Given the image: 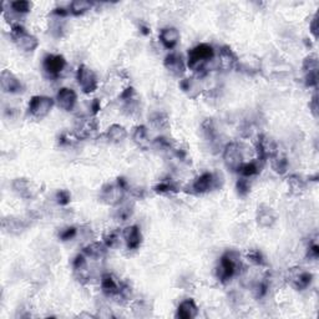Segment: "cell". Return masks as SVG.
<instances>
[{
	"instance_id": "obj_6",
	"label": "cell",
	"mask_w": 319,
	"mask_h": 319,
	"mask_svg": "<svg viewBox=\"0 0 319 319\" xmlns=\"http://www.w3.org/2000/svg\"><path fill=\"white\" fill-rule=\"evenodd\" d=\"M224 162L231 171H238L243 164V155H242L241 146L237 142H230L224 148Z\"/></svg>"
},
{
	"instance_id": "obj_40",
	"label": "cell",
	"mask_w": 319,
	"mask_h": 319,
	"mask_svg": "<svg viewBox=\"0 0 319 319\" xmlns=\"http://www.w3.org/2000/svg\"><path fill=\"white\" fill-rule=\"evenodd\" d=\"M55 200H56V202L59 203L60 206H67L70 203V201H71L70 192H69L68 189H59V191L56 192Z\"/></svg>"
},
{
	"instance_id": "obj_8",
	"label": "cell",
	"mask_w": 319,
	"mask_h": 319,
	"mask_svg": "<svg viewBox=\"0 0 319 319\" xmlns=\"http://www.w3.org/2000/svg\"><path fill=\"white\" fill-rule=\"evenodd\" d=\"M67 68V60L60 54H48L43 60V69L46 75L56 78Z\"/></svg>"
},
{
	"instance_id": "obj_17",
	"label": "cell",
	"mask_w": 319,
	"mask_h": 319,
	"mask_svg": "<svg viewBox=\"0 0 319 319\" xmlns=\"http://www.w3.org/2000/svg\"><path fill=\"white\" fill-rule=\"evenodd\" d=\"M121 285L122 284L112 274L106 273L101 277V291L106 297H119Z\"/></svg>"
},
{
	"instance_id": "obj_42",
	"label": "cell",
	"mask_w": 319,
	"mask_h": 319,
	"mask_svg": "<svg viewBox=\"0 0 319 319\" xmlns=\"http://www.w3.org/2000/svg\"><path fill=\"white\" fill-rule=\"evenodd\" d=\"M76 233H78V230L75 227H68L60 232L59 237L61 238V241H70V239L76 237Z\"/></svg>"
},
{
	"instance_id": "obj_37",
	"label": "cell",
	"mask_w": 319,
	"mask_h": 319,
	"mask_svg": "<svg viewBox=\"0 0 319 319\" xmlns=\"http://www.w3.org/2000/svg\"><path fill=\"white\" fill-rule=\"evenodd\" d=\"M133 211H134L133 207H131L130 205L120 206V207L116 210V212H115V218L120 222L127 221V219L131 217V214H133Z\"/></svg>"
},
{
	"instance_id": "obj_23",
	"label": "cell",
	"mask_w": 319,
	"mask_h": 319,
	"mask_svg": "<svg viewBox=\"0 0 319 319\" xmlns=\"http://www.w3.org/2000/svg\"><path fill=\"white\" fill-rule=\"evenodd\" d=\"M73 268L76 278H78L80 282L85 283L89 280V269H87L86 256L85 254L76 256L75 260H74L73 262Z\"/></svg>"
},
{
	"instance_id": "obj_43",
	"label": "cell",
	"mask_w": 319,
	"mask_h": 319,
	"mask_svg": "<svg viewBox=\"0 0 319 319\" xmlns=\"http://www.w3.org/2000/svg\"><path fill=\"white\" fill-rule=\"evenodd\" d=\"M318 84V71L315 73H308L306 74V85L307 86H317Z\"/></svg>"
},
{
	"instance_id": "obj_18",
	"label": "cell",
	"mask_w": 319,
	"mask_h": 319,
	"mask_svg": "<svg viewBox=\"0 0 319 319\" xmlns=\"http://www.w3.org/2000/svg\"><path fill=\"white\" fill-rule=\"evenodd\" d=\"M238 64V59L232 49L224 46L218 53V68L225 71H230L235 69Z\"/></svg>"
},
{
	"instance_id": "obj_11",
	"label": "cell",
	"mask_w": 319,
	"mask_h": 319,
	"mask_svg": "<svg viewBox=\"0 0 319 319\" xmlns=\"http://www.w3.org/2000/svg\"><path fill=\"white\" fill-rule=\"evenodd\" d=\"M0 86L7 93H19L23 91V84L10 70H3L0 74Z\"/></svg>"
},
{
	"instance_id": "obj_33",
	"label": "cell",
	"mask_w": 319,
	"mask_h": 319,
	"mask_svg": "<svg viewBox=\"0 0 319 319\" xmlns=\"http://www.w3.org/2000/svg\"><path fill=\"white\" fill-rule=\"evenodd\" d=\"M10 8L16 14H26L31 9V3L27 0H16V2L10 3Z\"/></svg>"
},
{
	"instance_id": "obj_30",
	"label": "cell",
	"mask_w": 319,
	"mask_h": 319,
	"mask_svg": "<svg viewBox=\"0 0 319 319\" xmlns=\"http://www.w3.org/2000/svg\"><path fill=\"white\" fill-rule=\"evenodd\" d=\"M271 164H272V169H273L277 173L283 175V173L287 172L288 160L285 158L284 156H280L279 152L271 158Z\"/></svg>"
},
{
	"instance_id": "obj_28",
	"label": "cell",
	"mask_w": 319,
	"mask_h": 319,
	"mask_svg": "<svg viewBox=\"0 0 319 319\" xmlns=\"http://www.w3.org/2000/svg\"><path fill=\"white\" fill-rule=\"evenodd\" d=\"M92 8V3L87 2V0H75V2L70 3L69 7V12L73 15H82L84 13L89 12Z\"/></svg>"
},
{
	"instance_id": "obj_2",
	"label": "cell",
	"mask_w": 319,
	"mask_h": 319,
	"mask_svg": "<svg viewBox=\"0 0 319 319\" xmlns=\"http://www.w3.org/2000/svg\"><path fill=\"white\" fill-rule=\"evenodd\" d=\"M241 267L238 254L236 252H227L219 260L218 266L216 269V276L221 282H227L231 278H233L237 273L238 268Z\"/></svg>"
},
{
	"instance_id": "obj_27",
	"label": "cell",
	"mask_w": 319,
	"mask_h": 319,
	"mask_svg": "<svg viewBox=\"0 0 319 319\" xmlns=\"http://www.w3.org/2000/svg\"><path fill=\"white\" fill-rule=\"evenodd\" d=\"M133 140L136 145H139L140 147H145L148 144V133L146 126L140 125L136 126L134 129L133 133Z\"/></svg>"
},
{
	"instance_id": "obj_3",
	"label": "cell",
	"mask_w": 319,
	"mask_h": 319,
	"mask_svg": "<svg viewBox=\"0 0 319 319\" xmlns=\"http://www.w3.org/2000/svg\"><path fill=\"white\" fill-rule=\"evenodd\" d=\"M10 37L16 46L24 51H34L39 46V40L37 37L27 33L20 24H14L10 30Z\"/></svg>"
},
{
	"instance_id": "obj_26",
	"label": "cell",
	"mask_w": 319,
	"mask_h": 319,
	"mask_svg": "<svg viewBox=\"0 0 319 319\" xmlns=\"http://www.w3.org/2000/svg\"><path fill=\"white\" fill-rule=\"evenodd\" d=\"M288 188L293 195H299L306 189V182L303 178L298 175H292L287 178Z\"/></svg>"
},
{
	"instance_id": "obj_13",
	"label": "cell",
	"mask_w": 319,
	"mask_h": 319,
	"mask_svg": "<svg viewBox=\"0 0 319 319\" xmlns=\"http://www.w3.org/2000/svg\"><path fill=\"white\" fill-rule=\"evenodd\" d=\"M78 101V95L70 87H61L56 93V103L60 109L65 111H71L76 105Z\"/></svg>"
},
{
	"instance_id": "obj_24",
	"label": "cell",
	"mask_w": 319,
	"mask_h": 319,
	"mask_svg": "<svg viewBox=\"0 0 319 319\" xmlns=\"http://www.w3.org/2000/svg\"><path fill=\"white\" fill-rule=\"evenodd\" d=\"M127 135V130L122 125H119V123H114L106 130L107 140L115 142V144H119V142H122L123 140H126Z\"/></svg>"
},
{
	"instance_id": "obj_9",
	"label": "cell",
	"mask_w": 319,
	"mask_h": 319,
	"mask_svg": "<svg viewBox=\"0 0 319 319\" xmlns=\"http://www.w3.org/2000/svg\"><path fill=\"white\" fill-rule=\"evenodd\" d=\"M313 276L304 268H292L288 272V282L297 291H303L309 287Z\"/></svg>"
},
{
	"instance_id": "obj_39",
	"label": "cell",
	"mask_w": 319,
	"mask_h": 319,
	"mask_svg": "<svg viewBox=\"0 0 319 319\" xmlns=\"http://www.w3.org/2000/svg\"><path fill=\"white\" fill-rule=\"evenodd\" d=\"M267 292H268V283L266 280H261V282H257L253 287V293L257 298H263L266 296Z\"/></svg>"
},
{
	"instance_id": "obj_15",
	"label": "cell",
	"mask_w": 319,
	"mask_h": 319,
	"mask_svg": "<svg viewBox=\"0 0 319 319\" xmlns=\"http://www.w3.org/2000/svg\"><path fill=\"white\" fill-rule=\"evenodd\" d=\"M164 65L166 70H169L175 76H182L186 71L185 61H183L182 56L177 53H171L167 55L165 57Z\"/></svg>"
},
{
	"instance_id": "obj_12",
	"label": "cell",
	"mask_w": 319,
	"mask_h": 319,
	"mask_svg": "<svg viewBox=\"0 0 319 319\" xmlns=\"http://www.w3.org/2000/svg\"><path fill=\"white\" fill-rule=\"evenodd\" d=\"M256 148H257L258 155H260V157L262 160L272 158L278 153V147H277V144L274 142V140L266 136V135H261L258 137Z\"/></svg>"
},
{
	"instance_id": "obj_14",
	"label": "cell",
	"mask_w": 319,
	"mask_h": 319,
	"mask_svg": "<svg viewBox=\"0 0 319 319\" xmlns=\"http://www.w3.org/2000/svg\"><path fill=\"white\" fill-rule=\"evenodd\" d=\"M258 226L262 228H269L273 226L277 221V213L272 207L267 205H261L257 208V214H256Z\"/></svg>"
},
{
	"instance_id": "obj_5",
	"label": "cell",
	"mask_w": 319,
	"mask_h": 319,
	"mask_svg": "<svg viewBox=\"0 0 319 319\" xmlns=\"http://www.w3.org/2000/svg\"><path fill=\"white\" fill-rule=\"evenodd\" d=\"M76 80H78L79 86L85 93H92L96 91L99 86L98 78H96L95 73L86 65H80L76 73Z\"/></svg>"
},
{
	"instance_id": "obj_34",
	"label": "cell",
	"mask_w": 319,
	"mask_h": 319,
	"mask_svg": "<svg viewBox=\"0 0 319 319\" xmlns=\"http://www.w3.org/2000/svg\"><path fill=\"white\" fill-rule=\"evenodd\" d=\"M247 260L254 266H266V260L258 249H249L247 252Z\"/></svg>"
},
{
	"instance_id": "obj_45",
	"label": "cell",
	"mask_w": 319,
	"mask_h": 319,
	"mask_svg": "<svg viewBox=\"0 0 319 319\" xmlns=\"http://www.w3.org/2000/svg\"><path fill=\"white\" fill-rule=\"evenodd\" d=\"M309 107H310V110H312V114L314 115L315 117H317L318 116V98H317V95H313L312 100H310V103H309Z\"/></svg>"
},
{
	"instance_id": "obj_10",
	"label": "cell",
	"mask_w": 319,
	"mask_h": 319,
	"mask_svg": "<svg viewBox=\"0 0 319 319\" xmlns=\"http://www.w3.org/2000/svg\"><path fill=\"white\" fill-rule=\"evenodd\" d=\"M12 187L13 191L21 199L30 200L38 195L37 185L27 178H15L13 181Z\"/></svg>"
},
{
	"instance_id": "obj_36",
	"label": "cell",
	"mask_w": 319,
	"mask_h": 319,
	"mask_svg": "<svg viewBox=\"0 0 319 319\" xmlns=\"http://www.w3.org/2000/svg\"><path fill=\"white\" fill-rule=\"evenodd\" d=\"M303 70L304 73H315L318 71V57L317 55H309L304 59L303 61Z\"/></svg>"
},
{
	"instance_id": "obj_16",
	"label": "cell",
	"mask_w": 319,
	"mask_h": 319,
	"mask_svg": "<svg viewBox=\"0 0 319 319\" xmlns=\"http://www.w3.org/2000/svg\"><path fill=\"white\" fill-rule=\"evenodd\" d=\"M216 176L212 172H205L195 180L192 188L196 194H206L216 187Z\"/></svg>"
},
{
	"instance_id": "obj_32",
	"label": "cell",
	"mask_w": 319,
	"mask_h": 319,
	"mask_svg": "<svg viewBox=\"0 0 319 319\" xmlns=\"http://www.w3.org/2000/svg\"><path fill=\"white\" fill-rule=\"evenodd\" d=\"M104 243L107 248H116L120 244V232L119 231H110L104 236Z\"/></svg>"
},
{
	"instance_id": "obj_22",
	"label": "cell",
	"mask_w": 319,
	"mask_h": 319,
	"mask_svg": "<svg viewBox=\"0 0 319 319\" xmlns=\"http://www.w3.org/2000/svg\"><path fill=\"white\" fill-rule=\"evenodd\" d=\"M160 41L166 49H173L180 41V31L176 27H165L160 31Z\"/></svg>"
},
{
	"instance_id": "obj_41",
	"label": "cell",
	"mask_w": 319,
	"mask_h": 319,
	"mask_svg": "<svg viewBox=\"0 0 319 319\" xmlns=\"http://www.w3.org/2000/svg\"><path fill=\"white\" fill-rule=\"evenodd\" d=\"M155 191L157 194H169V192H175L176 187L170 181H164V182H160L157 186H155Z\"/></svg>"
},
{
	"instance_id": "obj_19",
	"label": "cell",
	"mask_w": 319,
	"mask_h": 319,
	"mask_svg": "<svg viewBox=\"0 0 319 319\" xmlns=\"http://www.w3.org/2000/svg\"><path fill=\"white\" fill-rule=\"evenodd\" d=\"M122 237L125 239L126 246L129 249H137L141 246L142 242V235L141 231L137 226H129L123 230Z\"/></svg>"
},
{
	"instance_id": "obj_35",
	"label": "cell",
	"mask_w": 319,
	"mask_h": 319,
	"mask_svg": "<svg viewBox=\"0 0 319 319\" xmlns=\"http://www.w3.org/2000/svg\"><path fill=\"white\" fill-rule=\"evenodd\" d=\"M151 123L155 126L156 129H166L169 126V119L164 112H156L151 116Z\"/></svg>"
},
{
	"instance_id": "obj_1",
	"label": "cell",
	"mask_w": 319,
	"mask_h": 319,
	"mask_svg": "<svg viewBox=\"0 0 319 319\" xmlns=\"http://www.w3.org/2000/svg\"><path fill=\"white\" fill-rule=\"evenodd\" d=\"M214 59V49L210 44H199L188 51L187 67L191 70L205 73L207 64Z\"/></svg>"
},
{
	"instance_id": "obj_7",
	"label": "cell",
	"mask_w": 319,
	"mask_h": 319,
	"mask_svg": "<svg viewBox=\"0 0 319 319\" xmlns=\"http://www.w3.org/2000/svg\"><path fill=\"white\" fill-rule=\"evenodd\" d=\"M123 195H125V187H122L119 182L116 183H107L101 188L100 200L105 205L115 206L119 205L122 201Z\"/></svg>"
},
{
	"instance_id": "obj_46",
	"label": "cell",
	"mask_w": 319,
	"mask_h": 319,
	"mask_svg": "<svg viewBox=\"0 0 319 319\" xmlns=\"http://www.w3.org/2000/svg\"><path fill=\"white\" fill-rule=\"evenodd\" d=\"M310 33H312L313 35H314V38L318 37V16L315 15L314 18H313L312 23H310Z\"/></svg>"
},
{
	"instance_id": "obj_44",
	"label": "cell",
	"mask_w": 319,
	"mask_h": 319,
	"mask_svg": "<svg viewBox=\"0 0 319 319\" xmlns=\"http://www.w3.org/2000/svg\"><path fill=\"white\" fill-rule=\"evenodd\" d=\"M318 256H319V247H318V244L313 243L312 246H309V248H308V257L314 258V260H317Z\"/></svg>"
},
{
	"instance_id": "obj_20",
	"label": "cell",
	"mask_w": 319,
	"mask_h": 319,
	"mask_svg": "<svg viewBox=\"0 0 319 319\" xmlns=\"http://www.w3.org/2000/svg\"><path fill=\"white\" fill-rule=\"evenodd\" d=\"M2 226L5 232L12 233V235H20V233H23L26 230L27 224L24 219L19 218V217L9 216L3 218Z\"/></svg>"
},
{
	"instance_id": "obj_25",
	"label": "cell",
	"mask_w": 319,
	"mask_h": 319,
	"mask_svg": "<svg viewBox=\"0 0 319 319\" xmlns=\"http://www.w3.org/2000/svg\"><path fill=\"white\" fill-rule=\"evenodd\" d=\"M107 251V247L105 243H100V242H92V243L87 244L84 248V254L87 257L93 258V260H101L105 257Z\"/></svg>"
},
{
	"instance_id": "obj_47",
	"label": "cell",
	"mask_w": 319,
	"mask_h": 319,
	"mask_svg": "<svg viewBox=\"0 0 319 319\" xmlns=\"http://www.w3.org/2000/svg\"><path fill=\"white\" fill-rule=\"evenodd\" d=\"M100 101L98 100V99H95V100L92 101V104H91V110H92V112L93 114H96V112L99 111V110H100Z\"/></svg>"
},
{
	"instance_id": "obj_21",
	"label": "cell",
	"mask_w": 319,
	"mask_h": 319,
	"mask_svg": "<svg viewBox=\"0 0 319 319\" xmlns=\"http://www.w3.org/2000/svg\"><path fill=\"white\" fill-rule=\"evenodd\" d=\"M199 314V307H197L196 302L194 299H185L180 303L177 308V313L176 317L181 319H194Z\"/></svg>"
},
{
	"instance_id": "obj_38",
	"label": "cell",
	"mask_w": 319,
	"mask_h": 319,
	"mask_svg": "<svg viewBox=\"0 0 319 319\" xmlns=\"http://www.w3.org/2000/svg\"><path fill=\"white\" fill-rule=\"evenodd\" d=\"M236 189H237L239 196L244 197L249 194L251 191V183H249V180H247L246 177L239 178L236 183Z\"/></svg>"
},
{
	"instance_id": "obj_31",
	"label": "cell",
	"mask_w": 319,
	"mask_h": 319,
	"mask_svg": "<svg viewBox=\"0 0 319 319\" xmlns=\"http://www.w3.org/2000/svg\"><path fill=\"white\" fill-rule=\"evenodd\" d=\"M237 172L241 173L242 177L249 178V177H253V176H256L258 172H260V167H258V165L256 164L254 161L243 162L242 166L238 169Z\"/></svg>"
},
{
	"instance_id": "obj_4",
	"label": "cell",
	"mask_w": 319,
	"mask_h": 319,
	"mask_svg": "<svg viewBox=\"0 0 319 319\" xmlns=\"http://www.w3.org/2000/svg\"><path fill=\"white\" fill-rule=\"evenodd\" d=\"M54 106V100L49 96H43V95H38V96H33L31 100L29 101V106H27V110H29V114L31 115L34 119L41 120L44 117H46L49 115V112L51 111Z\"/></svg>"
},
{
	"instance_id": "obj_29",
	"label": "cell",
	"mask_w": 319,
	"mask_h": 319,
	"mask_svg": "<svg viewBox=\"0 0 319 319\" xmlns=\"http://www.w3.org/2000/svg\"><path fill=\"white\" fill-rule=\"evenodd\" d=\"M202 133H203V136H205L210 142L216 141L218 133H217V129H216V126H214V122L212 119H207L203 121Z\"/></svg>"
}]
</instances>
